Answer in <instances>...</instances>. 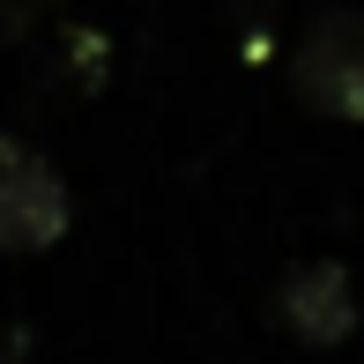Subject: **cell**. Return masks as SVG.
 <instances>
[{
	"label": "cell",
	"instance_id": "1",
	"mask_svg": "<svg viewBox=\"0 0 364 364\" xmlns=\"http://www.w3.org/2000/svg\"><path fill=\"white\" fill-rule=\"evenodd\" d=\"M75 223L68 178L45 149H30L23 134H0V253H45L60 245Z\"/></svg>",
	"mask_w": 364,
	"mask_h": 364
},
{
	"label": "cell",
	"instance_id": "2",
	"mask_svg": "<svg viewBox=\"0 0 364 364\" xmlns=\"http://www.w3.org/2000/svg\"><path fill=\"white\" fill-rule=\"evenodd\" d=\"M290 82L327 119H364V8H320L297 30Z\"/></svg>",
	"mask_w": 364,
	"mask_h": 364
},
{
	"label": "cell",
	"instance_id": "3",
	"mask_svg": "<svg viewBox=\"0 0 364 364\" xmlns=\"http://www.w3.org/2000/svg\"><path fill=\"white\" fill-rule=\"evenodd\" d=\"M275 320H283L297 342H312V350H342V342L357 335V320H364L350 268L327 260V253L283 268V283H275Z\"/></svg>",
	"mask_w": 364,
	"mask_h": 364
}]
</instances>
